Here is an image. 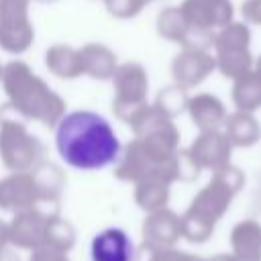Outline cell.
Listing matches in <instances>:
<instances>
[{
    "label": "cell",
    "mask_w": 261,
    "mask_h": 261,
    "mask_svg": "<svg viewBox=\"0 0 261 261\" xmlns=\"http://www.w3.org/2000/svg\"><path fill=\"white\" fill-rule=\"evenodd\" d=\"M55 147L69 167L94 171L110 165L118 157L120 141L102 114L92 110H73L59 120Z\"/></svg>",
    "instance_id": "6da1fadb"
},
{
    "label": "cell",
    "mask_w": 261,
    "mask_h": 261,
    "mask_svg": "<svg viewBox=\"0 0 261 261\" xmlns=\"http://www.w3.org/2000/svg\"><path fill=\"white\" fill-rule=\"evenodd\" d=\"M133 243L120 228H106L92 241V261H130Z\"/></svg>",
    "instance_id": "7a4b0ae2"
},
{
    "label": "cell",
    "mask_w": 261,
    "mask_h": 261,
    "mask_svg": "<svg viewBox=\"0 0 261 261\" xmlns=\"http://www.w3.org/2000/svg\"><path fill=\"white\" fill-rule=\"evenodd\" d=\"M230 243L239 261H261V222L253 218L241 220L232 228Z\"/></svg>",
    "instance_id": "3957f363"
},
{
    "label": "cell",
    "mask_w": 261,
    "mask_h": 261,
    "mask_svg": "<svg viewBox=\"0 0 261 261\" xmlns=\"http://www.w3.org/2000/svg\"><path fill=\"white\" fill-rule=\"evenodd\" d=\"M232 102L237 110H243V112H255L261 108V73L255 67L234 77Z\"/></svg>",
    "instance_id": "277c9868"
},
{
    "label": "cell",
    "mask_w": 261,
    "mask_h": 261,
    "mask_svg": "<svg viewBox=\"0 0 261 261\" xmlns=\"http://www.w3.org/2000/svg\"><path fill=\"white\" fill-rule=\"evenodd\" d=\"M226 137L237 147H251L261 139V124L253 112L237 110L226 120Z\"/></svg>",
    "instance_id": "5b68a950"
},
{
    "label": "cell",
    "mask_w": 261,
    "mask_h": 261,
    "mask_svg": "<svg viewBox=\"0 0 261 261\" xmlns=\"http://www.w3.org/2000/svg\"><path fill=\"white\" fill-rule=\"evenodd\" d=\"M196 20L206 27H224L232 20V4L228 0H196Z\"/></svg>",
    "instance_id": "8992f818"
},
{
    "label": "cell",
    "mask_w": 261,
    "mask_h": 261,
    "mask_svg": "<svg viewBox=\"0 0 261 261\" xmlns=\"http://www.w3.org/2000/svg\"><path fill=\"white\" fill-rule=\"evenodd\" d=\"M230 147L232 143L228 141L226 135H218V133H210L206 139L200 141L198 145V153L202 155L206 165H212L216 169L228 165V155H230Z\"/></svg>",
    "instance_id": "52a82bcc"
},
{
    "label": "cell",
    "mask_w": 261,
    "mask_h": 261,
    "mask_svg": "<svg viewBox=\"0 0 261 261\" xmlns=\"http://www.w3.org/2000/svg\"><path fill=\"white\" fill-rule=\"evenodd\" d=\"M218 53L222 51H249L251 49V29L247 22H228L218 35Z\"/></svg>",
    "instance_id": "ba28073f"
},
{
    "label": "cell",
    "mask_w": 261,
    "mask_h": 261,
    "mask_svg": "<svg viewBox=\"0 0 261 261\" xmlns=\"http://www.w3.org/2000/svg\"><path fill=\"white\" fill-rule=\"evenodd\" d=\"M218 65L224 75L239 77L247 73L249 69H253L255 59L251 55V49L249 51H222L218 53Z\"/></svg>",
    "instance_id": "9c48e42d"
},
{
    "label": "cell",
    "mask_w": 261,
    "mask_h": 261,
    "mask_svg": "<svg viewBox=\"0 0 261 261\" xmlns=\"http://www.w3.org/2000/svg\"><path fill=\"white\" fill-rule=\"evenodd\" d=\"M194 114H196V120L202 122L204 126H216L222 122L224 118V108L222 104L212 98V96H202L194 102Z\"/></svg>",
    "instance_id": "30bf717a"
},
{
    "label": "cell",
    "mask_w": 261,
    "mask_h": 261,
    "mask_svg": "<svg viewBox=\"0 0 261 261\" xmlns=\"http://www.w3.org/2000/svg\"><path fill=\"white\" fill-rule=\"evenodd\" d=\"M241 12L247 24L261 27V0H245L241 6Z\"/></svg>",
    "instance_id": "8fae6325"
},
{
    "label": "cell",
    "mask_w": 261,
    "mask_h": 261,
    "mask_svg": "<svg viewBox=\"0 0 261 261\" xmlns=\"http://www.w3.org/2000/svg\"><path fill=\"white\" fill-rule=\"evenodd\" d=\"M253 67H255V69H257V71L261 73V55H259V57L255 59V65H253Z\"/></svg>",
    "instance_id": "7c38bea8"
},
{
    "label": "cell",
    "mask_w": 261,
    "mask_h": 261,
    "mask_svg": "<svg viewBox=\"0 0 261 261\" xmlns=\"http://www.w3.org/2000/svg\"><path fill=\"white\" fill-rule=\"evenodd\" d=\"M214 261H234V257L228 255V257H218V259H214Z\"/></svg>",
    "instance_id": "4fadbf2b"
}]
</instances>
